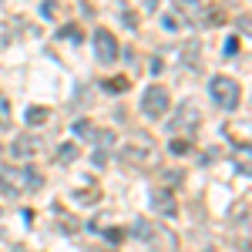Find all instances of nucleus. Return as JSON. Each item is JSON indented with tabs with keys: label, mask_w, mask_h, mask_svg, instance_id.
Masks as SVG:
<instances>
[{
	"label": "nucleus",
	"mask_w": 252,
	"mask_h": 252,
	"mask_svg": "<svg viewBox=\"0 0 252 252\" xmlns=\"http://www.w3.org/2000/svg\"><path fill=\"white\" fill-rule=\"evenodd\" d=\"M0 152H3V148H0Z\"/></svg>",
	"instance_id": "19"
},
{
	"label": "nucleus",
	"mask_w": 252,
	"mask_h": 252,
	"mask_svg": "<svg viewBox=\"0 0 252 252\" xmlns=\"http://www.w3.org/2000/svg\"><path fill=\"white\" fill-rule=\"evenodd\" d=\"M209 94H212V101L222 111H239V104H242V88L229 74H215L209 81Z\"/></svg>",
	"instance_id": "3"
},
{
	"label": "nucleus",
	"mask_w": 252,
	"mask_h": 252,
	"mask_svg": "<svg viewBox=\"0 0 252 252\" xmlns=\"http://www.w3.org/2000/svg\"><path fill=\"white\" fill-rule=\"evenodd\" d=\"M168 108H172V94H168V88L165 84H152V88H145V94H141V115L145 118H165L168 115Z\"/></svg>",
	"instance_id": "5"
},
{
	"label": "nucleus",
	"mask_w": 252,
	"mask_h": 252,
	"mask_svg": "<svg viewBox=\"0 0 252 252\" xmlns=\"http://www.w3.org/2000/svg\"><path fill=\"white\" fill-rule=\"evenodd\" d=\"M44 152V141L37 135H17L14 138V145H10V155L17 158V161H31L34 155Z\"/></svg>",
	"instance_id": "7"
},
{
	"label": "nucleus",
	"mask_w": 252,
	"mask_h": 252,
	"mask_svg": "<svg viewBox=\"0 0 252 252\" xmlns=\"http://www.w3.org/2000/svg\"><path fill=\"white\" fill-rule=\"evenodd\" d=\"M94 58L101 61V64H115L118 58H121V47H118V37L108 31V27H97L94 31Z\"/></svg>",
	"instance_id": "6"
},
{
	"label": "nucleus",
	"mask_w": 252,
	"mask_h": 252,
	"mask_svg": "<svg viewBox=\"0 0 252 252\" xmlns=\"http://www.w3.org/2000/svg\"><path fill=\"white\" fill-rule=\"evenodd\" d=\"M235 51H239V37H229V40H225V54H229V58H232Z\"/></svg>",
	"instance_id": "14"
},
{
	"label": "nucleus",
	"mask_w": 252,
	"mask_h": 252,
	"mask_svg": "<svg viewBox=\"0 0 252 252\" xmlns=\"http://www.w3.org/2000/svg\"><path fill=\"white\" fill-rule=\"evenodd\" d=\"M165 182H168V185H178V182H182V175H178V172H165Z\"/></svg>",
	"instance_id": "16"
},
{
	"label": "nucleus",
	"mask_w": 252,
	"mask_h": 252,
	"mask_svg": "<svg viewBox=\"0 0 252 252\" xmlns=\"http://www.w3.org/2000/svg\"><path fill=\"white\" fill-rule=\"evenodd\" d=\"M78 155H81V152H78V145H61L58 161H61V165H71V161H74Z\"/></svg>",
	"instance_id": "13"
},
{
	"label": "nucleus",
	"mask_w": 252,
	"mask_h": 252,
	"mask_svg": "<svg viewBox=\"0 0 252 252\" xmlns=\"http://www.w3.org/2000/svg\"><path fill=\"white\" fill-rule=\"evenodd\" d=\"M158 141L152 135H131L121 148H118V158L128 165V168H138V172H152V168H158Z\"/></svg>",
	"instance_id": "1"
},
{
	"label": "nucleus",
	"mask_w": 252,
	"mask_h": 252,
	"mask_svg": "<svg viewBox=\"0 0 252 252\" xmlns=\"http://www.w3.org/2000/svg\"><path fill=\"white\" fill-rule=\"evenodd\" d=\"M175 7L185 14V20L189 24H195V27H219V24H225V17L219 14V10H212L205 0H175Z\"/></svg>",
	"instance_id": "4"
},
{
	"label": "nucleus",
	"mask_w": 252,
	"mask_h": 252,
	"mask_svg": "<svg viewBox=\"0 0 252 252\" xmlns=\"http://www.w3.org/2000/svg\"><path fill=\"white\" fill-rule=\"evenodd\" d=\"M14 252H24V249H20V246H17V249H14Z\"/></svg>",
	"instance_id": "18"
},
{
	"label": "nucleus",
	"mask_w": 252,
	"mask_h": 252,
	"mask_svg": "<svg viewBox=\"0 0 252 252\" xmlns=\"http://www.w3.org/2000/svg\"><path fill=\"white\" fill-rule=\"evenodd\" d=\"M168 152L178 155V158H185L192 152V138H172V141H168Z\"/></svg>",
	"instance_id": "12"
},
{
	"label": "nucleus",
	"mask_w": 252,
	"mask_h": 252,
	"mask_svg": "<svg viewBox=\"0 0 252 252\" xmlns=\"http://www.w3.org/2000/svg\"><path fill=\"white\" fill-rule=\"evenodd\" d=\"M27 125H44V121H51V108H40V104H31L27 108V115H24Z\"/></svg>",
	"instance_id": "11"
},
{
	"label": "nucleus",
	"mask_w": 252,
	"mask_h": 252,
	"mask_svg": "<svg viewBox=\"0 0 252 252\" xmlns=\"http://www.w3.org/2000/svg\"><path fill=\"white\" fill-rule=\"evenodd\" d=\"M145 3H148V10H155V7H158V0H145Z\"/></svg>",
	"instance_id": "17"
},
{
	"label": "nucleus",
	"mask_w": 252,
	"mask_h": 252,
	"mask_svg": "<svg viewBox=\"0 0 252 252\" xmlns=\"http://www.w3.org/2000/svg\"><path fill=\"white\" fill-rule=\"evenodd\" d=\"M44 185L37 168L31 165H0V189L10 195H24V192H37Z\"/></svg>",
	"instance_id": "2"
},
{
	"label": "nucleus",
	"mask_w": 252,
	"mask_h": 252,
	"mask_svg": "<svg viewBox=\"0 0 252 252\" xmlns=\"http://www.w3.org/2000/svg\"><path fill=\"white\" fill-rule=\"evenodd\" d=\"M198 121H202V115H198V108L195 104H185L178 115H175V121H172V131H189L192 135L195 128H198Z\"/></svg>",
	"instance_id": "8"
},
{
	"label": "nucleus",
	"mask_w": 252,
	"mask_h": 252,
	"mask_svg": "<svg viewBox=\"0 0 252 252\" xmlns=\"http://www.w3.org/2000/svg\"><path fill=\"white\" fill-rule=\"evenodd\" d=\"M239 31L249 37V14H242V17H239Z\"/></svg>",
	"instance_id": "15"
},
{
	"label": "nucleus",
	"mask_w": 252,
	"mask_h": 252,
	"mask_svg": "<svg viewBox=\"0 0 252 252\" xmlns=\"http://www.w3.org/2000/svg\"><path fill=\"white\" fill-rule=\"evenodd\" d=\"M71 131L78 138H84V141H94L97 138V128H94V121H88V118H78L74 125H71Z\"/></svg>",
	"instance_id": "10"
},
{
	"label": "nucleus",
	"mask_w": 252,
	"mask_h": 252,
	"mask_svg": "<svg viewBox=\"0 0 252 252\" xmlns=\"http://www.w3.org/2000/svg\"><path fill=\"white\" fill-rule=\"evenodd\" d=\"M152 202H155V212H161V215H178V202H175V195L168 192V189H155L152 192Z\"/></svg>",
	"instance_id": "9"
}]
</instances>
